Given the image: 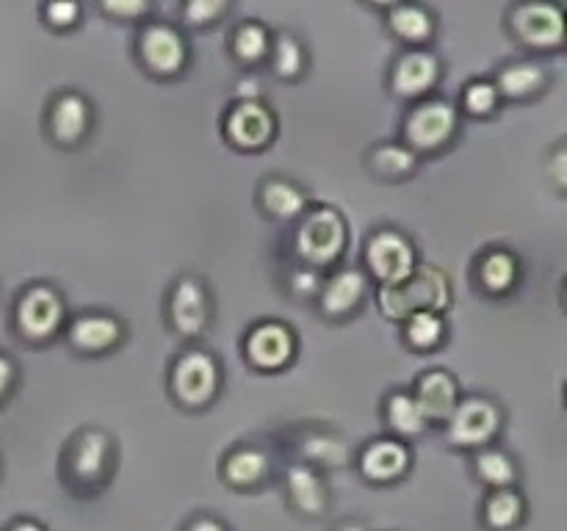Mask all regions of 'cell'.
Listing matches in <instances>:
<instances>
[{
    "label": "cell",
    "mask_w": 567,
    "mask_h": 531,
    "mask_svg": "<svg viewBox=\"0 0 567 531\" xmlns=\"http://www.w3.org/2000/svg\"><path fill=\"white\" fill-rule=\"evenodd\" d=\"M377 302L388 319L408 321L415 313H443L452 302V288L441 269L421 266L408 280L396 282V285H382Z\"/></svg>",
    "instance_id": "6da1fadb"
},
{
    "label": "cell",
    "mask_w": 567,
    "mask_h": 531,
    "mask_svg": "<svg viewBox=\"0 0 567 531\" xmlns=\"http://www.w3.org/2000/svg\"><path fill=\"white\" fill-rule=\"evenodd\" d=\"M114 470V440L103 429H81L64 451V479L75 492H100Z\"/></svg>",
    "instance_id": "7a4b0ae2"
},
{
    "label": "cell",
    "mask_w": 567,
    "mask_h": 531,
    "mask_svg": "<svg viewBox=\"0 0 567 531\" xmlns=\"http://www.w3.org/2000/svg\"><path fill=\"white\" fill-rule=\"evenodd\" d=\"M347 236V221L336 208H316L302 216L293 243H297L299 260L319 271L341 258Z\"/></svg>",
    "instance_id": "3957f363"
},
{
    "label": "cell",
    "mask_w": 567,
    "mask_h": 531,
    "mask_svg": "<svg viewBox=\"0 0 567 531\" xmlns=\"http://www.w3.org/2000/svg\"><path fill=\"white\" fill-rule=\"evenodd\" d=\"M221 371L216 357H210L203 348H186L181 357L175 360L169 374L172 396L188 409H199L210 404L219 393Z\"/></svg>",
    "instance_id": "277c9868"
},
{
    "label": "cell",
    "mask_w": 567,
    "mask_h": 531,
    "mask_svg": "<svg viewBox=\"0 0 567 531\" xmlns=\"http://www.w3.org/2000/svg\"><path fill=\"white\" fill-rule=\"evenodd\" d=\"M457 133V108L446 100H424L404 119V142L415 155L437 153Z\"/></svg>",
    "instance_id": "5b68a950"
},
{
    "label": "cell",
    "mask_w": 567,
    "mask_h": 531,
    "mask_svg": "<svg viewBox=\"0 0 567 531\" xmlns=\"http://www.w3.org/2000/svg\"><path fill=\"white\" fill-rule=\"evenodd\" d=\"M502 429V409L485 396L460 398L446 420V435L452 446L485 448Z\"/></svg>",
    "instance_id": "8992f818"
},
{
    "label": "cell",
    "mask_w": 567,
    "mask_h": 531,
    "mask_svg": "<svg viewBox=\"0 0 567 531\" xmlns=\"http://www.w3.org/2000/svg\"><path fill=\"white\" fill-rule=\"evenodd\" d=\"M64 321V299L50 285H31L20 293L14 308V324L25 341H50Z\"/></svg>",
    "instance_id": "52a82bcc"
},
{
    "label": "cell",
    "mask_w": 567,
    "mask_h": 531,
    "mask_svg": "<svg viewBox=\"0 0 567 531\" xmlns=\"http://www.w3.org/2000/svg\"><path fill=\"white\" fill-rule=\"evenodd\" d=\"M166 315L177 335L199 337L210 324V293L199 277L183 274L166 296Z\"/></svg>",
    "instance_id": "ba28073f"
},
{
    "label": "cell",
    "mask_w": 567,
    "mask_h": 531,
    "mask_svg": "<svg viewBox=\"0 0 567 531\" xmlns=\"http://www.w3.org/2000/svg\"><path fill=\"white\" fill-rule=\"evenodd\" d=\"M507 25L520 44L535 50L563 48L565 20L554 3H518L509 9Z\"/></svg>",
    "instance_id": "9c48e42d"
},
{
    "label": "cell",
    "mask_w": 567,
    "mask_h": 531,
    "mask_svg": "<svg viewBox=\"0 0 567 531\" xmlns=\"http://www.w3.org/2000/svg\"><path fill=\"white\" fill-rule=\"evenodd\" d=\"M365 266L382 285L408 280L415 266V249L399 230H377L365 243Z\"/></svg>",
    "instance_id": "30bf717a"
},
{
    "label": "cell",
    "mask_w": 567,
    "mask_h": 531,
    "mask_svg": "<svg viewBox=\"0 0 567 531\" xmlns=\"http://www.w3.org/2000/svg\"><path fill=\"white\" fill-rule=\"evenodd\" d=\"M138 59L147 66V72L158 77H172L186 66L188 48L181 31L166 22H153L138 33Z\"/></svg>",
    "instance_id": "8fae6325"
},
{
    "label": "cell",
    "mask_w": 567,
    "mask_h": 531,
    "mask_svg": "<svg viewBox=\"0 0 567 531\" xmlns=\"http://www.w3.org/2000/svg\"><path fill=\"white\" fill-rule=\"evenodd\" d=\"M275 114L264 100H238L225 116V136L238 149H264L275 138Z\"/></svg>",
    "instance_id": "7c38bea8"
},
{
    "label": "cell",
    "mask_w": 567,
    "mask_h": 531,
    "mask_svg": "<svg viewBox=\"0 0 567 531\" xmlns=\"http://www.w3.org/2000/svg\"><path fill=\"white\" fill-rule=\"evenodd\" d=\"M293 352H297V337H293L291 326L282 321H260L244 341V354H247L249 365L260 371L286 368L293 360Z\"/></svg>",
    "instance_id": "4fadbf2b"
},
{
    "label": "cell",
    "mask_w": 567,
    "mask_h": 531,
    "mask_svg": "<svg viewBox=\"0 0 567 531\" xmlns=\"http://www.w3.org/2000/svg\"><path fill=\"white\" fill-rule=\"evenodd\" d=\"M441 81V61L426 48H410L396 59L391 70V88L399 97H424Z\"/></svg>",
    "instance_id": "5bb4252c"
},
{
    "label": "cell",
    "mask_w": 567,
    "mask_h": 531,
    "mask_svg": "<svg viewBox=\"0 0 567 531\" xmlns=\"http://www.w3.org/2000/svg\"><path fill=\"white\" fill-rule=\"evenodd\" d=\"M92 125V108L89 100L78 92H59L50 103L48 111V131L50 138L61 147H75L83 142Z\"/></svg>",
    "instance_id": "9a60e30c"
},
{
    "label": "cell",
    "mask_w": 567,
    "mask_h": 531,
    "mask_svg": "<svg viewBox=\"0 0 567 531\" xmlns=\"http://www.w3.org/2000/svg\"><path fill=\"white\" fill-rule=\"evenodd\" d=\"M369 293V277L360 269H341L321 285V313L330 319H347L363 304Z\"/></svg>",
    "instance_id": "2e32d148"
},
{
    "label": "cell",
    "mask_w": 567,
    "mask_h": 531,
    "mask_svg": "<svg viewBox=\"0 0 567 531\" xmlns=\"http://www.w3.org/2000/svg\"><path fill=\"white\" fill-rule=\"evenodd\" d=\"M410 468V448L402 440L382 437V440L369 442L360 454V473L377 485H388L408 473Z\"/></svg>",
    "instance_id": "e0dca14e"
},
{
    "label": "cell",
    "mask_w": 567,
    "mask_h": 531,
    "mask_svg": "<svg viewBox=\"0 0 567 531\" xmlns=\"http://www.w3.org/2000/svg\"><path fill=\"white\" fill-rule=\"evenodd\" d=\"M413 398L426 420H449V415H452V409L457 407L460 402L457 379L443 368L426 371V374H421V379L415 382Z\"/></svg>",
    "instance_id": "ac0fdd59"
},
{
    "label": "cell",
    "mask_w": 567,
    "mask_h": 531,
    "mask_svg": "<svg viewBox=\"0 0 567 531\" xmlns=\"http://www.w3.org/2000/svg\"><path fill=\"white\" fill-rule=\"evenodd\" d=\"M286 490L291 507L305 518H321L330 507V492H327L324 479L310 465H291L288 468Z\"/></svg>",
    "instance_id": "d6986e66"
},
{
    "label": "cell",
    "mask_w": 567,
    "mask_h": 531,
    "mask_svg": "<svg viewBox=\"0 0 567 531\" xmlns=\"http://www.w3.org/2000/svg\"><path fill=\"white\" fill-rule=\"evenodd\" d=\"M72 348L83 354H103L122 341V324L109 313H83L66 330Z\"/></svg>",
    "instance_id": "ffe728a7"
},
{
    "label": "cell",
    "mask_w": 567,
    "mask_h": 531,
    "mask_svg": "<svg viewBox=\"0 0 567 531\" xmlns=\"http://www.w3.org/2000/svg\"><path fill=\"white\" fill-rule=\"evenodd\" d=\"M271 473V459L264 448L236 446L221 462V479L236 490H255Z\"/></svg>",
    "instance_id": "44dd1931"
},
{
    "label": "cell",
    "mask_w": 567,
    "mask_h": 531,
    "mask_svg": "<svg viewBox=\"0 0 567 531\" xmlns=\"http://www.w3.org/2000/svg\"><path fill=\"white\" fill-rule=\"evenodd\" d=\"M548 86L546 66L537 61H509L498 70L496 88L502 97L509 100H529L537 97Z\"/></svg>",
    "instance_id": "7402d4cb"
},
{
    "label": "cell",
    "mask_w": 567,
    "mask_h": 531,
    "mask_svg": "<svg viewBox=\"0 0 567 531\" xmlns=\"http://www.w3.org/2000/svg\"><path fill=\"white\" fill-rule=\"evenodd\" d=\"M260 208L280 221H293L308 210V194L286 177H269L260 186Z\"/></svg>",
    "instance_id": "603a6c76"
},
{
    "label": "cell",
    "mask_w": 567,
    "mask_h": 531,
    "mask_svg": "<svg viewBox=\"0 0 567 531\" xmlns=\"http://www.w3.org/2000/svg\"><path fill=\"white\" fill-rule=\"evenodd\" d=\"M388 25L410 48H421L435 33V17L430 14V9L419 3H396L388 9Z\"/></svg>",
    "instance_id": "cb8c5ba5"
},
{
    "label": "cell",
    "mask_w": 567,
    "mask_h": 531,
    "mask_svg": "<svg viewBox=\"0 0 567 531\" xmlns=\"http://www.w3.org/2000/svg\"><path fill=\"white\" fill-rule=\"evenodd\" d=\"M369 169L380 180H408L419 169V155L408 144L382 142L374 144L369 153Z\"/></svg>",
    "instance_id": "d4e9b609"
},
{
    "label": "cell",
    "mask_w": 567,
    "mask_h": 531,
    "mask_svg": "<svg viewBox=\"0 0 567 531\" xmlns=\"http://www.w3.org/2000/svg\"><path fill=\"white\" fill-rule=\"evenodd\" d=\"M526 501L515 487H502V490L487 492L482 503V523L491 531H509L524 520Z\"/></svg>",
    "instance_id": "484cf974"
},
{
    "label": "cell",
    "mask_w": 567,
    "mask_h": 531,
    "mask_svg": "<svg viewBox=\"0 0 567 531\" xmlns=\"http://www.w3.org/2000/svg\"><path fill=\"white\" fill-rule=\"evenodd\" d=\"M476 277L487 293H507L518 280V260L507 249H491L482 254Z\"/></svg>",
    "instance_id": "4316f807"
},
{
    "label": "cell",
    "mask_w": 567,
    "mask_h": 531,
    "mask_svg": "<svg viewBox=\"0 0 567 531\" xmlns=\"http://www.w3.org/2000/svg\"><path fill=\"white\" fill-rule=\"evenodd\" d=\"M474 470H476V479L482 485H487L491 490H502V487H513L515 479H518V468H515L513 457L502 448H493L485 446L480 448L474 459Z\"/></svg>",
    "instance_id": "83f0119b"
},
{
    "label": "cell",
    "mask_w": 567,
    "mask_h": 531,
    "mask_svg": "<svg viewBox=\"0 0 567 531\" xmlns=\"http://www.w3.org/2000/svg\"><path fill=\"white\" fill-rule=\"evenodd\" d=\"M385 420L388 426L402 437L421 435V431L426 429V424H430V420L424 418V413H421L419 404H415L413 393H404V391H396L388 396Z\"/></svg>",
    "instance_id": "f1b7e54d"
},
{
    "label": "cell",
    "mask_w": 567,
    "mask_h": 531,
    "mask_svg": "<svg viewBox=\"0 0 567 531\" xmlns=\"http://www.w3.org/2000/svg\"><path fill=\"white\" fill-rule=\"evenodd\" d=\"M233 55H236L241 64H258V61L269 59L271 37L260 22L247 20L233 31Z\"/></svg>",
    "instance_id": "f546056e"
},
{
    "label": "cell",
    "mask_w": 567,
    "mask_h": 531,
    "mask_svg": "<svg viewBox=\"0 0 567 531\" xmlns=\"http://www.w3.org/2000/svg\"><path fill=\"white\" fill-rule=\"evenodd\" d=\"M269 59L277 75L286 77V81H297V77L305 72V64H308V55H305L302 42H299L293 33H277V37L271 39Z\"/></svg>",
    "instance_id": "4dcf8cb0"
},
{
    "label": "cell",
    "mask_w": 567,
    "mask_h": 531,
    "mask_svg": "<svg viewBox=\"0 0 567 531\" xmlns=\"http://www.w3.org/2000/svg\"><path fill=\"white\" fill-rule=\"evenodd\" d=\"M443 337H446V321L441 313H415L404 321V341L419 352L441 346Z\"/></svg>",
    "instance_id": "1f68e13d"
},
{
    "label": "cell",
    "mask_w": 567,
    "mask_h": 531,
    "mask_svg": "<svg viewBox=\"0 0 567 531\" xmlns=\"http://www.w3.org/2000/svg\"><path fill=\"white\" fill-rule=\"evenodd\" d=\"M299 454H305L308 462L324 465V468H341L349 457L347 446L338 437L327 435V431H310V435H305V440L299 442Z\"/></svg>",
    "instance_id": "d6a6232c"
},
{
    "label": "cell",
    "mask_w": 567,
    "mask_h": 531,
    "mask_svg": "<svg viewBox=\"0 0 567 531\" xmlns=\"http://www.w3.org/2000/svg\"><path fill=\"white\" fill-rule=\"evenodd\" d=\"M498 94L496 83L493 81H471L463 92V108L471 116H491L498 108Z\"/></svg>",
    "instance_id": "836d02e7"
},
{
    "label": "cell",
    "mask_w": 567,
    "mask_h": 531,
    "mask_svg": "<svg viewBox=\"0 0 567 531\" xmlns=\"http://www.w3.org/2000/svg\"><path fill=\"white\" fill-rule=\"evenodd\" d=\"M227 9H230V6H227L225 0H192V3L183 6V17H186V22H192V25L203 28L219 20Z\"/></svg>",
    "instance_id": "e575fe53"
},
{
    "label": "cell",
    "mask_w": 567,
    "mask_h": 531,
    "mask_svg": "<svg viewBox=\"0 0 567 531\" xmlns=\"http://www.w3.org/2000/svg\"><path fill=\"white\" fill-rule=\"evenodd\" d=\"M321 285H324V282H321V274L316 269H310V266H299L291 274V280H288V288H291L293 296L299 299L319 296Z\"/></svg>",
    "instance_id": "d590c367"
},
{
    "label": "cell",
    "mask_w": 567,
    "mask_h": 531,
    "mask_svg": "<svg viewBox=\"0 0 567 531\" xmlns=\"http://www.w3.org/2000/svg\"><path fill=\"white\" fill-rule=\"evenodd\" d=\"M44 22L50 28H72L81 17V6L78 3H48L42 9Z\"/></svg>",
    "instance_id": "8d00e7d4"
},
{
    "label": "cell",
    "mask_w": 567,
    "mask_h": 531,
    "mask_svg": "<svg viewBox=\"0 0 567 531\" xmlns=\"http://www.w3.org/2000/svg\"><path fill=\"white\" fill-rule=\"evenodd\" d=\"M546 171L551 175V183L557 186V191H565L567 180H565V142H559L557 147H554V153L548 155V164H546Z\"/></svg>",
    "instance_id": "74e56055"
},
{
    "label": "cell",
    "mask_w": 567,
    "mask_h": 531,
    "mask_svg": "<svg viewBox=\"0 0 567 531\" xmlns=\"http://www.w3.org/2000/svg\"><path fill=\"white\" fill-rule=\"evenodd\" d=\"M103 11H105V14L125 17V20H131V17L147 14L150 6H147V3H105Z\"/></svg>",
    "instance_id": "f35d334b"
},
{
    "label": "cell",
    "mask_w": 567,
    "mask_h": 531,
    "mask_svg": "<svg viewBox=\"0 0 567 531\" xmlns=\"http://www.w3.org/2000/svg\"><path fill=\"white\" fill-rule=\"evenodd\" d=\"M14 379H17L14 363H11L9 357H3V354H0V402L9 396V391L14 387Z\"/></svg>",
    "instance_id": "ab89813d"
},
{
    "label": "cell",
    "mask_w": 567,
    "mask_h": 531,
    "mask_svg": "<svg viewBox=\"0 0 567 531\" xmlns=\"http://www.w3.org/2000/svg\"><path fill=\"white\" fill-rule=\"evenodd\" d=\"M186 531H227V529L221 520L210 518V514H199V518H194L192 523L186 525Z\"/></svg>",
    "instance_id": "60d3db41"
},
{
    "label": "cell",
    "mask_w": 567,
    "mask_h": 531,
    "mask_svg": "<svg viewBox=\"0 0 567 531\" xmlns=\"http://www.w3.org/2000/svg\"><path fill=\"white\" fill-rule=\"evenodd\" d=\"M9 531H44V525L37 523V520H31V518H20L9 525Z\"/></svg>",
    "instance_id": "b9f144b4"
},
{
    "label": "cell",
    "mask_w": 567,
    "mask_h": 531,
    "mask_svg": "<svg viewBox=\"0 0 567 531\" xmlns=\"http://www.w3.org/2000/svg\"><path fill=\"white\" fill-rule=\"evenodd\" d=\"M336 531H365V525H360V523H354V520H349V523L338 525Z\"/></svg>",
    "instance_id": "7bdbcfd3"
}]
</instances>
